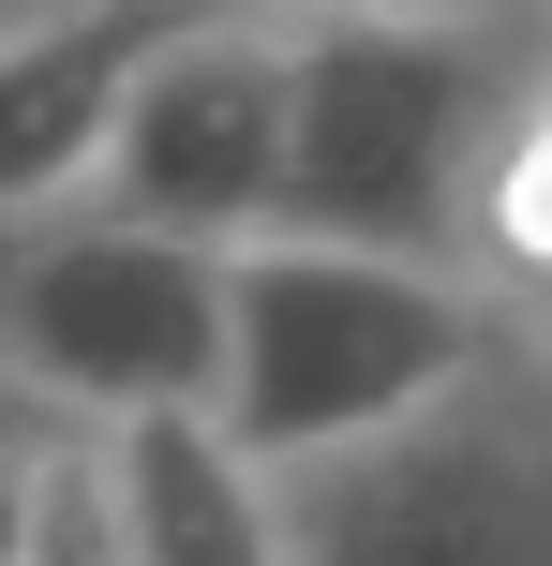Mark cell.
Masks as SVG:
<instances>
[{
  "mask_svg": "<svg viewBox=\"0 0 552 566\" xmlns=\"http://www.w3.org/2000/svg\"><path fill=\"white\" fill-rule=\"evenodd\" d=\"M538 45L552 30H358V15H299V119H284V195H269V224L464 269V165H478V135H493V105L538 75Z\"/></svg>",
  "mask_w": 552,
  "mask_h": 566,
  "instance_id": "7a4b0ae2",
  "label": "cell"
},
{
  "mask_svg": "<svg viewBox=\"0 0 552 566\" xmlns=\"http://www.w3.org/2000/svg\"><path fill=\"white\" fill-rule=\"evenodd\" d=\"M105 492H119V566H209V552H284L269 537V462L239 448L209 402H119Z\"/></svg>",
  "mask_w": 552,
  "mask_h": 566,
  "instance_id": "52a82bcc",
  "label": "cell"
},
{
  "mask_svg": "<svg viewBox=\"0 0 552 566\" xmlns=\"http://www.w3.org/2000/svg\"><path fill=\"white\" fill-rule=\"evenodd\" d=\"M60 432V418H45ZM30 552V432H0V566H15Z\"/></svg>",
  "mask_w": 552,
  "mask_h": 566,
  "instance_id": "8fae6325",
  "label": "cell"
},
{
  "mask_svg": "<svg viewBox=\"0 0 552 566\" xmlns=\"http://www.w3.org/2000/svg\"><path fill=\"white\" fill-rule=\"evenodd\" d=\"M493 313L508 298L464 283V269L254 224V239H225V373H209V418L254 462H299V448H329V432L418 402Z\"/></svg>",
  "mask_w": 552,
  "mask_h": 566,
  "instance_id": "3957f363",
  "label": "cell"
},
{
  "mask_svg": "<svg viewBox=\"0 0 552 566\" xmlns=\"http://www.w3.org/2000/svg\"><path fill=\"white\" fill-rule=\"evenodd\" d=\"M0 358L60 418L209 402V373H225V239L135 224L105 195L0 224Z\"/></svg>",
  "mask_w": 552,
  "mask_h": 566,
  "instance_id": "277c9868",
  "label": "cell"
},
{
  "mask_svg": "<svg viewBox=\"0 0 552 566\" xmlns=\"http://www.w3.org/2000/svg\"><path fill=\"white\" fill-rule=\"evenodd\" d=\"M538 313H552V298H538Z\"/></svg>",
  "mask_w": 552,
  "mask_h": 566,
  "instance_id": "5bb4252c",
  "label": "cell"
},
{
  "mask_svg": "<svg viewBox=\"0 0 552 566\" xmlns=\"http://www.w3.org/2000/svg\"><path fill=\"white\" fill-rule=\"evenodd\" d=\"M269 537L284 552H538L552 566V313L508 298L418 402L269 462Z\"/></svg>",
  "mask_w": 552,
  "mask_h": 566,
  "instance_id": "6da1fadb",
  "label": "cell"
},
{
  "mask_svg": "<svg viewBox=\"0 0 552 566\" xmlns=\"http://www.w3.org/2000/svg\"><path fill=\"white\" fill-rule=\"evenodd\" d=\"M30 552L45 566H119V492H105V432L90 418L30 432Z\"/></svg>",
  "mask_w": 552,
  "mask_h": 566,
  "instance_id": "9c48e42d",
  "label": "cell"
},
{
  "mask_svg": "<svg viewBox=\"0 0 552 566\" xmlns=\"http://www.w3.org/2000/svg\"><path fill=\"white\" fill-rule=\"evenodd\" d=\"M299 15H358V30H552V0H299Z\"/></svg>",
  "mask_w": 552,
  "mask_h": 566,
  "instance_id": "30bf717a",
  "label": "cell"
},
{
  "mask_svg": "<svg viewBox=\"0 0 552 566\" xmlns=\"http://www.w3.org/2000/svg\"><path fill=\"white\" fill-rule=\"evenodd\" d=\"M538 75H552V45H538Z\"/></svg>",
  "mask_w": 552,
  "mask_h": 566,
  "instance_id": "4fadbf2b",
  "label": "cell"
},
{
  "mask_svg": "<svg viewBox=\"0 0 552 566\" xmlns=\"http://www.w3.org/2000/svg\"><path fill=\"white\" fill-rule=\"evenodd\" d=\"M45 15H75V0H0V45H15V30H45Z\"/></svg>",
  "mask_w": 552,
  "mask_h": 566,
  "instance_id": "7c38bea8",
  "label": "cell"
},
{
  "mask_svg": "<svg viewBox=\"0 0 552 566\" xmlns=\"http://www.w3.org/2000/svg\"><path fill=\"white\" fill-rule=\"evenodd\" d=\"M464 283H493L523 313L552 298V75L508 90L478 165H464Z\"/></svg>",
  "mask_w": 552,
  "mask_h": 566,
  "instance_id": "ba28073f",
  "label": "cell"
},
{
  "mask_svg": "<svg viewBox=\"0 0 552 566\" xmlns=\"http://www.w3.org/2000/svg\"><path fill=\"white\" fill-rule=\"evenodd\" d=\"M284 119H299V15L269 0H179L149 60L119 75V119L90 149V195L179 239H254L284 195Z\"/></svg>",
  "mask_w": 552,
  "mask_h": 566,
  "instance_id": "5b68a950",
  "label": "cell"
},
{
  "mask_svg": "<svg viewBox=\"0 0 552 566\" xmlns=\"http://www.w3.org/2000/svg\"><path fill=\"white\" fill-rule=\"evenodd\" d=\"M165 15L179 0H75V15H45V30L0 45V224L90 195V149H105V119H119V75L149 60Z\"/></svg>",
  "mask_w": 552,
  "mask_h": 566,
  "instance_id": "8992f818",
  "label": "cell"
}]
</instances>
